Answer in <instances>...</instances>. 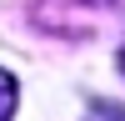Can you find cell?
<instances>
[{"mask_svg": "<svg viewBox=\"0 0 125 121\" xmlns=\"http://www.w3.org/2000/svg\"><path fill=\"white\" fill-rule=\"evenodd\" d=\"M15 101H20L15 76H10V71H0V121H10V116H15Z\"/></svg>", "mask_w": 125, "mask_h": 121, "instance_id": "6da1fadb", "label": "cell"}, {"mask_svg": "<svg viewBox=\"0 0 125 121\" xmlns=\"http://www.w3.org/2000/svg\"><path fill=\"white\" fill-rule=\"evenodd\" d=\"M85 121H125V106H115V101H95Z\"/></svg>", "mask_w": 125, "mask_h": 121, "instance_id": "7a4b0ae2", "label": "cell"}, {"mask_svg": "<svg viewBox=\"0 0 125 121\" xmlns=\"http://www.w3.org/2000/svg\"><path fill=\"white\" fill-rule=\"evenodd\" d=\"M120 71H125V50H120Z\"/></svg>", "mask_w": 125, "mask_h": 121, "instance_id": "3957f363", "label": "cell"}]
</instances>
